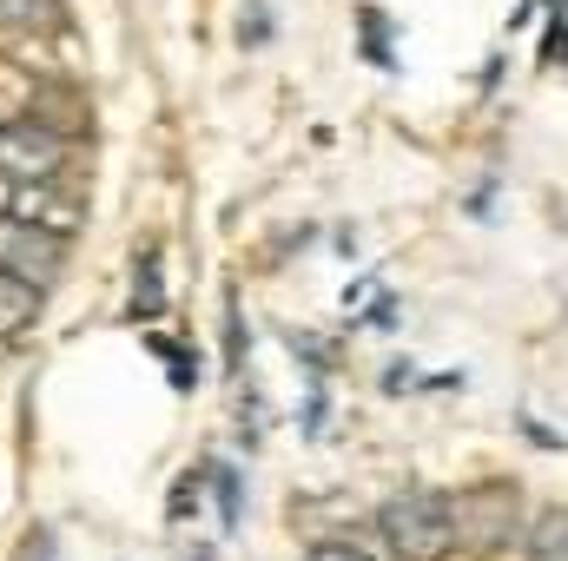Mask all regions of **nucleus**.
Returning <instances> with one entry per match:
<instances>
[{
	"instance_id": "f257e3e1",
	"label": "nucleus",
	"mask_w": 568,
	"mask_h": 561,
	"mask_svg": "<svg viewBox=\"0 0 568 561\" xmlns=\"http://www.w3.org/2000/svg\"><path fill=\"white\" fill-rule=\"evenodd\" d=\"M384 542L397 561H449L463 549V522H456V496L443 489H410V496H390L384 516H377Z\"/></svg>"
},
{
	"instance_id": "f03ea898",
	"label": "nucleus",
	"mask_w": 568,
	"mask_h": 561,
	"mask_svg": "<svg viewBox=\"0 0 568 561\" xmlns=\"http://www.w3.org/2000/svg\"><path fill=\"white\" fill-rule=\"evenodd\" d=\"M67 133H53L47 120H13L0 126V178L13 185H53L67 172Z\"/></svg>"
},
{
	"instance_id": "7ed1b4c3",
	"label": "nucleus",
	"mask_w": 568,
	"mask_h": 561,
	"mask_svg": "<svg viewBox=\"0 0 568 561\" xmlns=\"http://www.w3.org/2000/svg\"><path fill=\"white\" fill-rule=\"evenodd\" d=\"M60 252H67L60 232H40V225H27V218H0V272L27 278L33 290L60 278Z\"/></svg>"
},
{
	"instance_id": "20e7f679",
	"label": "nucleus",
	"mask_w": 568,
	"mask_h": 561,
	"mask_svg": "<svg viewBox=\"0 0 568 561\" xmlns=\"http://www.w3.org/2000/svg\"><path fill=\"white\" fill-rule=\"evenodd\" d=\"M13 218H27V225H40V232H60V238H73V232L87 225V212H80L67 192H47V185H20V192H13Z\"/></svg>"
},
{
	"instance_id": "39448f33",
	"label": "nucleus",
	"mask_w": 568,
	"mask_h": 561,
	"mask_svg": "<svg viewBox=\"0 0 568 561\" xmlns=\"http://www.w3.org/2000/svg\"><path fill=\"white\" fill-rule=\"evenodd\" d=\"M529 561H568V509H542L529 522Z\"/></svg>"
},
{
	"instance_id": "423d86ee",
	"label": "nucleus",
	"mask_w": 568,
	"mask_h": 561,
	"mask_svg": "<svg viewBox=\"0 0 568 561\" xmlns=\"http://www.w3.org/2000/svg\"><path fill=\"white\" fill-rule=\"evenodd\" d=\"M0 27L7 33H47V27H60V0H0Z\"/></svg>"
},
{
	"instance_id": "0eeeda50",
	"label": "nucleus",
	"mask_w": 568,
	"mask_h": 561,
	"mask_svg": "<svg viewBox=\"0 0 568 561\" xmlns=\"http://www.w3.org/2000/svg\"><path fill=\"white\" fill-rule=\"evenodd\" d=\"M27 317H33V284L13 278V272H0V337H13Z\"/></svg>"
},
{
	"instance_id": "6e6552de",
	"label": "nucleus",
	"mask_w": 568,
	"mask_h": 561,
	"mask_svg": "<svg viewBox=\"0 0 568 561\" xmlns=\"http://www.w3.org/2000/svg\"><path fill=\"white\" fill-rule=\"evenodd\" d=\"M165 290H159V258H140V284H133V317H159Z\"/></svg>"
},
{
	"instance_id": "1a4fd4ad",
	"label": "nucleus",
	"mask_w": 568,
	"mask_h": 561,
	"mask_svg": "<svg viewBox=\"0 0 568 561\" xmlns=\"http://www.w3.org/2000/svg\"><path fill=\"white\" fill-rule=\"evenodd\" d=\"M152 350H159V357H165V364H172V384H179V390H185V384H199V364H192V357H185V350H179V344H165V337H159V344H152Z\"/></svg>"
},
{
	"instance_id": "9d476101",
	"label": "nucleus",
	"mask_w": 568,
	"mask_h": 561,
	"mask_svg": "<svg viewBox=\"0 0 568 561\" xmlns=\"http://www.w3.org/2000/svg\"><path fill=\"white\" fill-rule=\"evenodd\" d=\"M304 561H377V555H371V549H357V542H317Z\"/></svg>"
},
{
	"instance_id": "9b49d317",
	"label": "nucleus",
	"mask_w": 568,
	"mask_h": 561,
	"mask_svg": "<svg viewBox=\"0 0 568 561\" xmlns=\"http://www.w3.org/2000/svg\"><path fill=\"white\" fill-rule=\"evenodd\" d=\"M364 33H371L364 60H371V67H390V47H384V20H377V13H364Z\"/></svg>"
}]
</instances>
